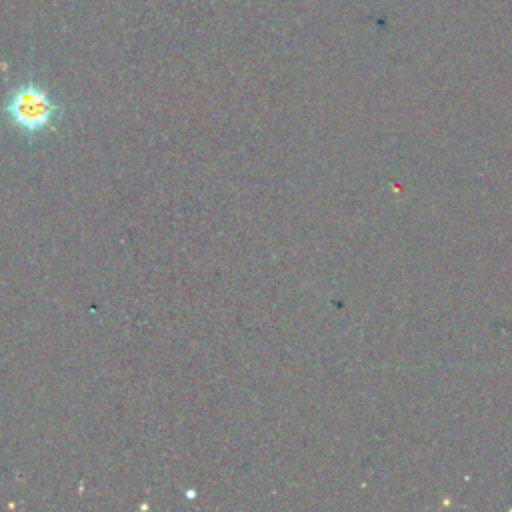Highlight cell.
Masks as SVG:
<instances>
[{"label":"cell","instance_id":"1","mask_svg":"<svg viewBox=\"0 0 512 512\" xmlns=\"http://www.w3.org/2000/svg\"><path fill=\"white\" fill-rule=\"evenodd\" d=\"M4 114L20 132L36 136L58 122L62 106L46 86L36 80H26L8 92L4 100Z\"/></svg>","mask_w":512,"mask_h":512}]
</instances>
